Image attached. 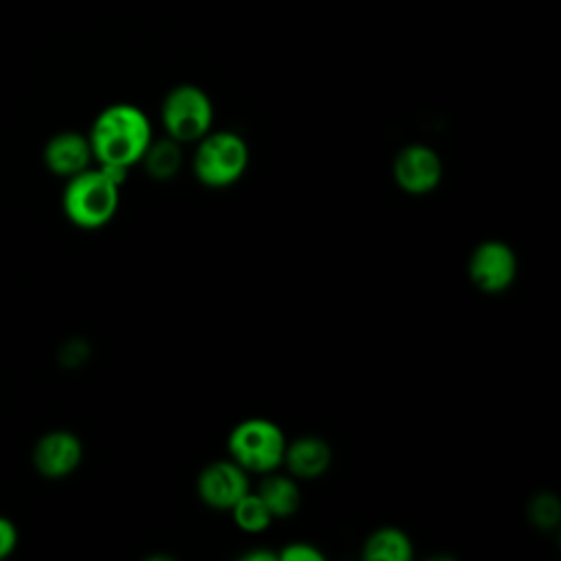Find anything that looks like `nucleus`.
Returning a JSON list of instances; mask_svg holds the SVG:
<instances>
[{
	"instance_id": "obj_1",
	"label": "nucleus",
	"mask_w": 561,
	"mask_h": 561,
	"mask_svg": "<svg viewBox=\"0 0 561 561\" xmlns=\"http://www.w3.org/2000/svg\"><path fill=\"white\" fill-rule=\"evenodd\" d=\"M88 140L96 164L129 169L142 160L149 142L153 140L151 123L138 105L112 103L92 121Z\"/></svg>"
},
{
	"instance_id": "obj_2",
	"label": "nucleus",
	"mask_w": 561,
	"mask_h": 561,
	"mask_svg": "<svg viewBox=\"0 0 561 561\" xmlns=\"http://www.w3.org/2000/svg\"><path fill=\"white\" fill-rule=\"evenodd\" d=\"M61 208L68 221L77 228H101L118 208V184L110 180L101 167H88L66 178Z\"/></svg>"
},
{
	"instance_id": "obj_3",
	"label": "nucleus",
	"mask_w": 561,
	"mask_h": 561,
	"mask_svg": "<svg viewBox=\"0 0 561 561\" xmlns=\"http://www.w3.org/2000/svg\"><path fill=\"white\" fill-rule=\"evenodd\" d=\"M248 142L234 131H206L195 147L193 171L206 186H228L237 182L248 167Z\"/></svg>"
},
{
	"instance_id": "obj_4",
	"label": "nucleus",
	"mask_w": 561,
	"mask_h": 561,
	"mask_svg": "<svg viewBox=\"0 0 561 561\" xmlns=\"http://www.w3.org/2000/svg\"><path fill=\"white\" fill-rule=\"evenodd\" d=\"M285 434L283 430L261 416L243 419L237 423L228 436V451L237 465L245 471L267 473L283 462L285 454Z\"/></svg>"
},
{
	"instance_id": "obj_5",
	"label": "nucleus",
	"mask_w": 561,
	"mask_h": 561,
	"mask_svg": "<svg viewBox=\"0 0 561 561\" xmlns=\"http://www.w3.org/2000/svg\"><path fill=\"white\" fill-rule=\"evenodd\" d=\"M213 101L210 96L195 83L173 85L160 105V118L171 136L178 142L199 140L213 125Z\"/></svg>"
},
{
	"instance_id": "obj_6",
	"label": "nucleus",
	"mask_w": 561,
	"mask_h": 561,
	"mask_svg": "<svg viewBox=\"0 0 561 561\" xmlns=\"http://www.w3.org/2000/svg\"><path fill=\"white\" fill-rule=\"evenodd\" d=\"M467 270L478 289L495 294L513 283L517 274V256L508 243L489 239L473 248Z\"/></svg>"
},
{
	"instance_id": "obj_7",
	"label": "nucleus",
	"mask_w": 561,
	"mask_h": 561,
	"mask_svg": "<svg viewBox=\"0 0 561 561\" xmlns=\"http://www.w3.org/2000/svg\"><path fill=\"white\" fill-rule=\"evenodd\" d=\"M83 460V445L75 432L50 430L42 434L31 451V462L42 478L61 480L77 471Z\"/></svg>"
},
{
	"instance_id": "obj_8",
	"label": "nucleus",
	"mask_w": 561,
	"mask_h": 561,
	"mask_svg": "<svg viewBox=\"0 0 561 561\" xmlns=\"http://www.w3.org/2000/svg\"><path fill=\"white\" fill-rule=\"evenodd\" d=\"M394 182L412 195H421L432 191L443 178V162L440 156L421 142L405 145L392 162Z\"/></svg>"
},
{
	"instance_id": "obj_9",
	"label": "nucleus",
	"mask_w": 561,
	"mask_h": 561,
	"mask_svg": "<svg viewBox=\"0 0 561 561\" xmlns=\"http://www.w3.org/2000/svg\"><path fill=\"white\" fill-rule=\"evenodd\" d=\"M250 491L245 469L234 460H215L197 476V493L204 504L217 511H230L232 504Z\"/></svg>"
},
{
	"instance_id": "obj_10",
	"label": "nucleus",
	"mask_w": 561,
	"mask_h": 561,
	"mask_svg": "<svg viewBox=\"0 0 561 561\" xmlns=\"http://www.w3.org/2000/svg\"><path fill=\"white\" fill-rule=\"evenodd\" d=\"M42 158L46 169L59 178H70L88 169L94 160L88 136L72 129L53 134L44 145Z\"/></svg>"
},
{
	"instance_id": "obj_11",
	"label": "nucleus",
	"mask_w": 561,
	"mask_h": 561,
	"mask_svg": "<svg viewBox=\"0 0 561 561\" xmlns=\"http://www.w3.org/2000/svg\"><path fill=\"white\" fill-rule=\"evenodd\" d=\"M283 462L296 478H318L331 465V447L324 438L307 434L285 445Z\"/></svg>"
},
{
	"instance_id": "obj_12",
	"label": "nucleus",
	"mask_w": 561,
	"mask_h": 561,
	"mask_svg": "<svg viewBox=\"0 0 561 561\" xmlns=\"http://www.w3.org/2000/svg\"><path fill=\"white\" fill-rule=\"evenodd\" d=\"M259 497L265 502L272 517H289L300 506V491L294 478L283 473H270L259 484Z\"/></svg>"
},
{
	"instance_id": "obj_13",
	"label": "nucleus",
	"mask_w": 561,
	"mask_h": 561,
	"mask_svg": "<svg viewBox=\"0 0 561 561\" xmlns=\"http://www.w3.org/2000/svg\"><path fill=\"white\" fill-rule=\"evenodd\" d=\"M362 554L370 561H408L412 557V541L401 528L381 526L368 535Z\"/></svg>"
},
{
	"instance_id": "obj_14",
	"label": "nucleus",
	"mask_w": 561,
	"mask_h": 561,
	"mask_svg": "<svg viewBox=\"0 0 561 561\" xmlns=\"http://www.w3.org/2000/svg\"><path fill=\"white\" fill-rule=\"evenodd\" d=\"M180 158H182L180 142L173 140L171 136L160 138L158 142L151 140L145 156H142L149 175L160 178V180H167V178L175 175V171L180 167Z\"/></svg>"
},
{
	"instance_id": "obj_15",
	"label": "nucleus",
	"mask_w": 561,
	"mask_h": 561,
	"mask_svg": "<svg viewBox=\"0 0 561 561\" xmlns=\"http://www.w3.org/2000/svg\"><path fill=\"white\" fill-rule=\"evenodd\" d=\"M232 517L234 524L243 530V533H263L270 522L274 519L272 513L267 511L265 502L259 497V493H243L234 504H232Z\"/></svg>"
},
{
	"instance_id": "obj_16",
	"label": "nucleus",
	"mask_w": 561,
	"mask_h": 561,
	"mask_svg": "<svg viewBox=\"0 0 561 561\" xmlns=\"http://www.w3.org/2000/svg\"><path fill=\"white\" fill-rule=\"evenodd\" d=\"M278 559H287V561H322L324 554L307 543V541H294V543H287L280 552H278Z\"/></svg>"
},
{
	"instance_id": "obj_17",
	"label": "nucleus",
	"mask_w": 561,
	"mask_h": 561,
	"mask_svg": "<svg viewBox=\"0 0 561 561\" xmlns=\"http://www.w3.org/2000/svg\"><path fill=\"white\" fill-rule=\"evenodd\" d=\"M15 548H18V528L9 517L0 515V561L9 559Z\"/></svg>"
},
{
	"instance_id": "obj_18",
	"label": "nucleus",
	"mask_w": 561,
	"mask_h": 561,
	"mask_svg": "<svg viewBox=\"0 0 561 561\" xmlns=\"http://www.w3.org/2000/svg\"><path fill=\"white\" fill-rule=\"evenodd\" d=\"M276 557H278V554H274V552H267V550H261V548H259V550H252V552H245V554H243V559H248V561H250V559H252V561H263V559L272 561V559H276Z\"/></svg>"
}]
</instances>
